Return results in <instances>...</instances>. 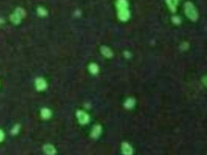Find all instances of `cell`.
I'll return each instance as SVG.
<instances>
[{"instance_id": "5b68a950", "label": "cell", "mask_w": 207, "mask_h": 155, "mask_svg": "<svg viewBox=\"0 0 207 155\" xmlns=\"http://www.w3.org/2000/svg\"><path fill=\"white\" fill-rule=\"evenodd\" d=\"M122 152L124 155H132L133 148L128 143H123L122 144Z\"/></svg>"}, {"instance_id": "30bf717a", "label": "cell", "mask_w": 207, "mask_h": 155, "mask_svg": "<svg viewBox=\"0 0 207 155\" xmlns=\"http://www.w3.org/2000/svg\"><path fill=\"white\" fill-rule=\"evenodd\" d=\"M101 52L106 58H111L113 56V53H112L110 49L108 48L107 47H105V46L101 47Z\"/></svg>"}, {"instance_id": "277c9868", "label": "cell", "mask_w": 207, "mask_h": 155, "mask_svg": "<svg viewBox=\"0 0 207 155\" xmlns=\"http://www.w3.org/2000/svg\"><path fill=\"white\" fill-rule=\"evenodd\" d=\"M77 117L79 123H82V124H86V123H87L88 122V119H89V117L87 115V113L81 110L77 112Z\"/></svg>"}, {"instance_id": "5bb4252c", "label": "cell", "mask_w": 207, "mask_h": 155, "mask_svg": "<svg viewBox=\"0 0 207 155\" xmlns=\"http://www.w3.org/2000/svg\"><path fill=\"white\" fill-rule=\"evenodd\" d=\"M37 13H38L39 15L41 16V17H45V16L47 14V10H46L45 9L42 8V7H40V8L37 9Z\"/></svg>"}, {"instance_id": "3957f363", "label": "cell", "mask_w": 207, "mask_h": 155, "mask_svg": "<svg viewBox=\"0 0 207 155\" xmlns=\"http://www.w3.org/2000/svg\"><path fill=\"white\" fill-rule=\"evenodd\" d=\"M25 11L23 9L18 8L15 12V13L13 14L11 16L12 22H13L16 24L19 23L23 17H25Z\"/></svg>"}, {"instance_id": "6da1fadb", "label": "cell", "mask_w": 207, "mask_h": 155, "mask_svg": "<svg viewBox=\"0 0 207 155\" xmlns=\"http://www.w3.org/2000/svg\"><path fill=\"white\" fill-rule=\"evenodd\" d=\"M127 0H117L116 8L118 10V18L121 21H127L130 16V11L128 9Z\"/></svg>"}, {"instance_id": "8fae6325", "label": "cell", "mask_w": 207, "mask_h": 155, "mask_svg": "<svg viewBox=\"0 0 207 155\" xmlns=\"http://www.w3.org/2000/svg\"><path fill=\"white\" fill-rule=\"evenodd\" d=\"M51 116V113L48 109H43L41 110V116L44 119H48Z\"/></svg>"}, {"instance_id": "e0dca14e", "label": "cell", "mask_w": 207, "mask_h": 155, "mask_svg": "<svg viewBox=\"0 0 207 155\" xmlns=\"http://www.w3.org/2000/svg\"><path fill=\"white\" fill-rule=\"evenodd\" d=\"M17 130H18V127H16L14 128L13 130H12V133H17Z\"/></svg>"}, {"instance_id": "ba28073f", "label": "cell", "mask_w": 207, "mask_h": 155, "mask_svg": "<svg viewBox=\"0 0 207 155\" xmlns=\"http://www.w3.org/2000/svg\"><path fill=\"white\" fill-rule=\"evenodd\" d=\"M167 5L169 6V8L171 9L172 12H174L176 10L177 5H178V0H165Z\"/></svg>"}, {"instance_id": "9c48e42d", "label": "cell", "mask_w": 207, "mask_h": 155, "mask_svg": "<svg viewBox=\"0 0 207 155\" xmlns=\"http://www.w3.org/2000/svg\"><path fill=\"white\" fill-rule=\"evenodd\" d=\"M101 131H102V129H101V127H100V126H99V125L95 126L94 128H93V130L92 131L91 133L92 136L93 138H97V137L100 135Z\"/></svg>"}, {"instance_id": "7a4b0ae2", "label": "cell", "mask_w": 207, "mask_h": 155, "mask_svg": "<svg viewBox=\"0 0 207 155\" xmlns=\"http://www.w3.org/2000/svg\"><path fill=\"white\" fill-rule=\"evenodd\" d=\"M185 13L186 16L192 21H196L198 19V12L193 4L190 2H188L185 4Z\"/></svg>"}, {"instance_id": "2e32d148", "label": "cell", "mask_w": 207, "mask_h": 155, "mask_svg": "<svg viewBox=\"0 0 207 155\" xmlns=\"http://www.w3.org/2000/svg\"><path fill=\"white\" fill-rule=\"evenodd\" d=\"M4 138V134H3V131L2 130H0V141H2Z\"/></svg>"}, {"instance_id": "8992f818", "label": "cell", "mask_w": 207, "mask_h": 155, "mask_svg": "<svg viewBox=\"0 0 207 155\" xmlns=\"http://www.w3.org/2000/svg\"><path fill=\"white\" fill-rule=\"evenodd\" d=\"M35 85H36V89H38L39 91H42L46 89V87H47V83L43 78H37L35 82Z\"/></svg>"}, {"instance_id": "52a82bcc", "label": "cell", "mask_w": 207, "mask_h": 155, "mask_svg": "<svg viewBox=\"0 0 207 155\" xmlns=\"http://www.w3.org/2000/svg\"><path fill=\"white\" fill-rule=\"evenodd\" d=\"M44 150L45 154L47 155H54L55 154L56 150L54 146L50 145V144H47V145H44Z\"/></svg>"}, {"instance_id": "9a60e30c", "label": "cell", "mask_w": 207, "mask_h": 155, "mask_svg": "<svg viewBox=\"0 0 207 155\" xmlns=\"http://www.w3.org/2000/svg\"><path fill=\"white\" fill-rule=\"evenodd\" d=\"M172 21H173L174 23H179L180 19L178 17H174L173 18H172Z\"/></svg>"}, {"instance_id": "4fadbf2b", "label": "cell", "mask_w": 207, "mask_h": 155, "mask_svg": "<svg viewBox=\"0 0 207 155\" xmlns=\"http://www.w3.org/2000/svg\"><path fill=\"white\" fill-rule=\"evenodd\" d=\"M89 71L92 74H96L97 72H99V68L96 64H91L89 65Z\"/></svg>"}, {"instance_id": "7c38bea8", "label": "cell", "mask_w": 207, "mask_h": 155, "mask_svg": "<svg viewBox=\"0 0 207 155\" xmlns=\"http://www.w3.org/2000/svg\"><path fill=\"white\" fill-rule=\"evenodd\" d=\"M135 104V101L132 98H130L125 102V107L127 109H131L132 107H133V105Z\"/></svg>"}]
</instances>
